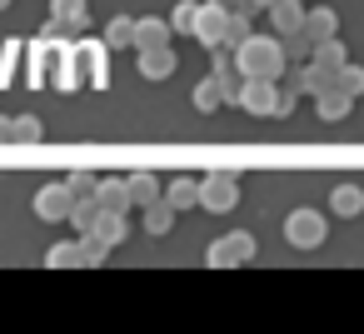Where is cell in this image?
<instances>
[{"instance_id": "cell-8", "label": "cell", "mask_w": 364, "mask_h": 334, "mask_svg": "<svg viewBox=\"0 0 364 334\" xmlns=\"http://www.w3.org/2000/svg\"><path fill=\"white\" fill-rule=\"evenodd\" d=\"M95 205H100L105 215H130V180H125V175H105V180L95 185Z\"/></svg>"}, {"instance_id": "cell-7", "label": "cell", "mask_w": 364, "mask_h": 334, "mask_svg": "<svg viewBox=\"0 0 364 334\" xmlns=\"http://www.w3.org/2000/svg\"><path fill=\"white\" fill-rule=\"evenodd\" d=\"M225 16H230V6L225 0H210V6H200V26H195V41L200 45H225Z\"/></svg>"}, {"instance_id": "cell-1", "label": "cell", "mask_w": 364, "mask_h": 334, "mask_svg": "<svg viewBox=\"0 0 364 334\" xmlns=\"http://www.w3.org/2000/svg\"><path fill=\"white\" fill-rule=\"evenodd\" d=\"M235 65H240V80H279L289 60H284L279 36H250L235 50Z\"/></svg>"}, {"instance_id": "cell-20", "label": "cell", "mask_w": 364, "mask_h": 334, "mask_svg": "<svg viewBox=\"0 0 364 334\" xmlns=\"http://www.w3.org/2000/svg\"><path fill=\"white\" fill-rule=\"evenodd\" d=\"M125 235H130V225H125V215H105V210H100V220H95V239L115 249V244H120Z\"/></svg>"}, {"instance_id": "cell-4", "label": "cell", "mask_w": 364, "mask_h": 334, "mask_svg": "<svg viewBox=\"0 0 364 334\" xmlns=\"http://www.w3.org/2000/svg\"><path fill=\"white\" fill-rule=\"evenodd\" d=\"M250 259H255V235L250 230H230V235H220L205 249V264L210 269H230V264H250Z\"/></svg>"}, {"instance_id": "cell-12", "label": "cell", "mask_w": 364, "mask_h": 334, "mask_svg": "<svg viewBox=\"0 0 364 334\" xmlns=\"http://www.w3.org/2000/svg\"><path fill=\"white\" fill-rule=\"evenodd\" d=\"M125 180H130V205L150 210V205H160V200H165V185H160V175H150V170H135V175H125Z\"/></svg>"}, {"instance_id": "cell-24", "label": "cell", "mask_w": 364, "mask_h": 334, "mask_svg": "<svg viewBox=\"0 0 364 334\" xmlns=\"http://www.w3.org/2000/svg\"><path fill=\"white\" fill-rule=\"evenodd\" d=\"M279 45H284V60H289V65H299V60H309V55H314V41H309L304 31H294V36H279Z\"/></svg>"}, {"instance_id": "cell-32", "label": "cell", "mask_w": 364, "mask_h": 334, "mask_svg": "<svg viewBox=\"0 0 364 334\" xmlns=\"http://www.w3.org/2000/svg\"><path fill=\"white\" fill-rule=\"evenodd\" d=\"M11 125H16L11 115H0V145H11Z\"/></svg>"}, {"instance_id": "cell-19", "label": "cell", "mask_w": 364, "mask_h": 334, "mask_svg": "<svg viewBox=\"0 0 364 334\" xmlns=\"http://www.w3.org/2000/svg\"><path fill=\"white\" fill-rule=\"evenodd\" d=\"M46 264H50V269H75V264H85L80 239H60V244H50V249H46Z\"/></svg>"}, {"instance_id": "cell-31", "label": "cell", "mask_w": 364, "mask_h": 334, "mask_svg": "<svg viewBox=\"0 0 364 334\" xmlns=\"http://www.w3.org/2000/svg\"><path fill=\"white\" fill-rule=\"evenodd\" d=\"M80 249H85V264H105V254H110V244H100L95 235H85V239H80Z\"/></svg>"}, {"instance_id": "cell-2", "label": "cell", "mask_w": 364, "mask_h": 334, "mask_svg": "<svg viewBox=\"0 0 364 334\" xmlns=\"http://www.w3.org/2000/svg\"><path fill=\"white\" fill-rule=\"evenodd\" d=\"M200 205H205L210 215H230V210L240 205V180H235L230 170H210V175H200Z\"/></svg>"}, {"instance_id": "cell-11", "label": "cell", "mask_w": 364, "mask_h": 334, "mask_svg": "<svg viewBox=\"0 0 364 334\" xmlns=\"http://www.w3.org/2000/svg\"><path fill=\"white\" fill-rule=\"evenodd\" d=\"M250 36H255V6H230V16H225V45L240 50Z\"/></svg>"}, {"instance_id": "cell-15", "label": "cell", "mask_w": 364, "mask_h": 334, "mask_svg": "<svg viewBox=\"0 0 364 334\" xmlns=\"http://www.w3.org/2000/svg\"><path fill=\"white\" fill-rule=\"evenodd\" d=\"M140 75L145 80H170L175 75V50H140Z\"/></svg>"}, {"instance_id": "cell-34", "label": "cell", "mask_w": 364, "mask_h": 334, "mask_svg": "<svg viewBox=\"0 0 364 334\" xmlns=\"http://www.w3.org/2000/svg\"><path fill=\"white\" fill-rule=\"evenodd\" d=\"M225 6H255V0H225Z\"/></svg>"}, {"instance_id": "cell-14", "label": "cell", "mask_w": 364, "mask_h": 334, "mask_svg": "<svg viewBox=\"0 0 364 334\" xmlns=\"http://www.w3.org/2000/svg\"><path fill=\"white\" fill-rule=\"evenodd\" d=\"M269 26H274V36L304 31V0H279V6L269 11Z\"/></svg>"}, {"instance_id": "cell-9", "label": "cell", "mask_w": 364, "mask_h": 334, "mask_svg": "<svg viewBox=\"0 0 364 334\" xmlns=\"http://www.w3.org/2000/svg\"><path fill=\"white\" fill-rule=\"evenodd\" d=\"M170 21H160V16H140L135 21V50H170Z\"/></svg>"}, {"instance_id": "cell-35", "label": "cell", "mask_w": 364, "mask_h": 334, "mask_svg": "<svg viewBox=\"0 0 364 334\" xmlns=\"http://www.w3.org/2000/svg\"><path fill=\"white\" fill-rule=\"evenodd\" d=\"M6 6H11V0H0V11H6Z\"/></svg>"}, {"instance_id": "cell-13", "label": "cell", "mask_w": 364, "mask_h": 334, "mask_svg": "<svg viewBox=\"0 0 364 334\" xmlns=\"http://www.w3.org/2000/svg\"><path fill=\"white\" fill-rule=\"evenodd\" d=\"M165 205H170L175 215L195 210V205H200V180H190V175H175V180L165 185Z\"/></svg>"}, {"instance_id": "cell-27", "label": "cell", "mask_w": 364, "mask_h": 334, "mask_svg": "<svg viewBox=\"0 0 364 334\" xmlns=\"http://www.w3.org/2000/svg\"><path fill=\"white\" fill-rule=\"evenodd\" d=\"M170 225H175V210H170L165 200L145 210V230H150V235H170Z\"/></svg>"}, {"instance_id": "cell-3", "label": "cell", "mask_w": 364, "mask_h": 334, "mask_svg": "<svg viewBox=\"0 0 364 334\" xmlns=\"http://www.w3.org/2000/svg\"><path fill=\"white\" fill-rule=\"evenodd\" d=\"M324 235H329V225H324V215H319V210L299 205V210H289V215H284V239H289L294 249H314V244H324Z\"/></svg>"}, {"instance_id": "cell-30", "label": "cell", "mask_w": 364, "mask_h": 334, "mask_svg": "<svg viewBox=\"0 0 364 334\" xmlns=\"http://www.w3.org/2000/svg\"><path fill=\"white\" fill-rule=\"evenodd\" d=\"M95 185H100V180H95L90 170H75V175L65 180V190H70L75 200H95Z\"/></svg>"}, {"instance_id": "cell-28", "label": "cell", "mask_w": 364, "mask_h": 334, "mask_svg": "<svg viewBox=\"0 0 364 334\" xmlns=\"http://www.w3.org/2000/svg\"><path fill=\"white\" fill-rule=\"evenodd\" d=\"M36 140H41V120L36 115H21L11 125V145H36Z\"/></svg>"}, {"instance_id": "cell-5", "label": "cell", "mask_w": 364, "mask_h": 334, "mask_svg": "<svg viewBox=\"0 0 364 334\" xmlns=\"http://www.w3.org/2000/svg\"><path fill=\"white\" fill-rule=\"evenodd\" d=\"M70 210H75V195L65 190V180H60V185H41V190H36V215H41L46 225L70 220Z\"/></svg>"}, {"instance_id": "cell-33", "label": "cell", "mask_w": 364, "mask_h": 334, "mask_svg": "<svg viewBox=\"0 0 364 334\" xmlns=\"http://www.w3.org/2000/svg\"><path fill=\"white\" fill-rule=\"evenodd\" d=\"M279 6V0H255V11H274Z\"/></svg>"}, {"instance_id": "cell-26", "label": "cell", "mask_w": 364, "mask_h": 334, "mask_svg": "<svg viewBox=\"0 0 364 334\" xmlns=\"http://www.w3.org/2000/svg\"><path fill=\"white\" fill-rule=\"evenodd\" d=\"M50 16L75 31V26H85V0H50Z\"/></svg>"}, {"instance_id": "cell-29", "label": "cell", "mask_w": 364, "mask_h": 334, "mask_svg": "<svg viewBox=\"0 0 364 334\" xmlns=\"http://www.w3.org/2000/svg\"><path fill=\"white\" fill-rule=\"evenodd\" d=\"M334 85H339L344 95H354V100H359V95H364V65H344V70L334 75Z\"/></svg>"}, {"instance_id": "cell-22", "label": "cell", "mask_w": 364, "mask_h": 334, "mask_svg": "<svg viewBox=\"0 0 364 334\" xmlns=\"http://www.w3.org/2000/svg\"><path fill=\"white\" fill-rule=\"evenodd\" d=\"M195 26H200V6L195 0H180V6L170 11V31L175 36H195Z\"/></svg>"}, {"instance_id": "cell-21", "label": "cell", "mask_w": 364, "mask_h": 334, "mask_svg": "<svg viewBox=\"0 0 364 334\" xmlns=\"http://www.w3.org/2000/svg\"><path fill=\"white\" fill-rule=\"evenodd\" d=\"M220 105H225V85H220L215 75H210V80H200V85H195V110H200V115H210V110H220Z\"/></svg>"}, {"instance_id": "cell-18", "label": "cell", "mask_w": 364, "mask_h": 334, "mask_svg": "<svg viewBox=\"0 0 364 334\" xmlns=\"http://www.w3.org/2000/svg\"><path fill=\"white\" fill-rule=\"evenodd\" d=\"M309 65H319V70H329V75H339V70L349 65V50H344L339 41H324V45H314V55H309Z\"/></svg>"}, {"instance_id": "cell-6", "label": "cell", "mask_w": 364, "mask_h": 334, "mask_svg": "<svg viewBox=\"0 0 364 334\" xmlns=\"http://www.w3.org/2000/svg\"><path fill=\"white\" fill-rule=\"evenodd\" d=\"M274 105H279V80H240V110L274 115Z\"/></svg>"}, {"instance_id": "cell-10", "label": "cell", "mask_w": 364, "mask_h": 334, "mask_svg": "<svg viewBox=\"0 0 364 334\" xmlns=\"http://www.w3.org/2000/svg\"><path fill=\"white\" fill-rule=\"evenodd\" d=\"M304 36H309L314 45H324V41H339V11H329V6H314V11H304Z\"/></svg>"}, {"instance_id": "cell-23", "label": "cell", "mask_w": 364, "mask_h": 334, "mask_svg": "<svg viewBox=\"0 0 364 334\" xmlns=\"http://www.w3.org/2000/svg\"><path fill=\"white\" fill-rule=\"evenodd\" d=\"M105 45H110V50H125V45H135V21H130V16H115V21L105 26Z\"/></svg>"}, {"instance_id": "cell-16", "label": "cell", "mask_w": 364, "mask_h": 334, "mask_svg": "<svg viewBox=\"0 0 364 334\" xmlns=\"http://www.w3.org/2000/svg\"><path fill=\"white\" fill-rule=\"evenodd\" d=\"M314 110H319V120H329V125H334V120H344V115L354 110V95H344V90L334 85V90H324V95L314 100Z\"/></svg>"}, {"instance_id": "cell-17", "label": "cell", "mask_w": 364, "mask_h": 334, "mask_svg": "<svg viewBox=\"0 0 364 334\" xmlns=\"http://www.w3.org/2000/svg\"><path fill=\"white\" fill-rule=\"evenodd\" d=\"M329 210L344 215V220H354V215L364 210V190H359V185H334V190H329Z\"/></svg>"}, {"instance_id": "cell-25", "label": "cell", "mask_w": 364, "mask_h": 334, "mask_svg": "<svg viewBox=\"0 0 364 334\" xmlns=\"http://www.w3.org/2000/svg\"><path fill=\"white\" fill-rule=\"evenodd\" d=\"M95 220H100V205H95V200H75V210H70V225L80 230V239H85V235H95Z\"/></svg>"}]
</instances>
